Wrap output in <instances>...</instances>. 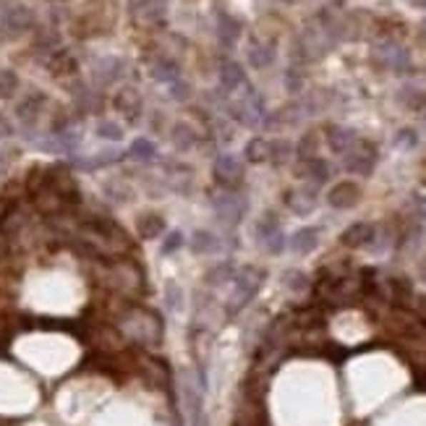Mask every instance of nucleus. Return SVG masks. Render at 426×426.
I'll use <instances>...</instances> for the list:
<instances>
[{
    "instance_id": "nucleus-1",
    "label": "nucleus",
    "mask_w": 426,
    "mask_h": 426,
    "mask_svg": "<svg viewBox=\"0 0 426 426\" xmlns=\"http://www.w3.org/2000/svg\"><path fill=\"white\" fill-rule=\"evenodd\" d=\"M264 280H267V272L262 267L246 264L244 269H238L236 277H233V293H230L228 306H225L228 317H236V314L244 312L246 306L257 298V293L262 290Z\"/></svg>"
},
{
    "instance_id": "nucleus-2",
    "label": "nucleus",
    "mask_w": 426,
    "mask_h": 426,
    "mask_svg": "<svg viewBox=\"0 0 426 426\" xmlns=\"http://www.w3.org/2000/svg\"><path fill=\"white\" fill-rule=\"evenodd\" d=\"M377 160H380V152H377V144L366 142V139H358L356 147L345 152V170L356 175H372L377 168Z\"/></svg>"
},
{
    "instance_id": "nucleus-3",
    "label": "nucleus",
    "mask_w": 426,
    "mask_h": 426,
    "mask_svg": "<svg viewBox=\"0 0 426 426\" xmlns=\"http://www.w3.org/2000/svg\"><path fill=\"white\" fill-rule=\"evenodd\" d=\"M214 214H217V220H222L225 225H238V222L244 220L246 214V199H241L236 191L225 189L222 194L214 197Z\"/></svg>"
},
{
    "instance_id": "nucleus-4",
    "label": "nucleus",
    "mask_w": 426,
    "mask_h": 426,
    "mask_svg": "<svg viewBox=\"0 0 426 426\" xmlns=\"http://www.w3.org/2000/svg\"><path fill=\"white\" fill-rule=\"evenodd\" d=\"M377 225L374 222H366V220H358V222H350L348 228L340 233V244L348 246V249H369V246L377 241Z\"/></svg>"
},
{
    "instance_id": "nucleus-5",
    "label": "nucleus",
    "mask_w": 426,
    "mask_h": 426,
    "mask_svg": "<svg viewBox=\"0 0 426 426\" xmlns=\"http://www.w3.org/2000/svg\"><path fill=\"white\" fill-rule=\"evenodd\" d=\"M361 202V186L356 181H337L327 191V204L332 209H353Z\"/></svg>"
},
{
    "instance_id": "nucleus-6",
    "label": "nucleus",
    "mask_w": 426,
    "mask_h": 426,
    "mask_svg": "<svg viewBox=\"0 0 426 426\" xmlns=\"http://www.w3.org/2000/svg\"><path fill=\"white\" fill-rule=\"evenodd\" d=\"M374 58H377L380 66L395 71V74H405V71L411 69V58H408V53H405L400 45H395V42H382V45L377 47Z\"/></svg>"
},
{
    "instance_id": "nucleus-7",
    "label": "nucleus",
    "mask_w": 426,
    "mask_h": 426,
    "mask_svg": "<svg viewBox=\"0 0 426 426\" xmlns=\"http://www.w3.org/2000/svg\"><path fill=\"white\" fill-rule=\"evenodd\" d=\"M285 207L296 217H309L317 209V191L312 186H301V189L285 191Z\"/></svg>"
},
{
    "instance_id": "nucleus-8",
    "label": "nucleus",
    "mask_w": 426,
    "mask_h": 426,
    "mask_svg": "<svg viewBox=\"0 0 426 426\" xmlns=\"http://www.w3.org/2000/svg\"><path fill=\"white\" fill-rule=\"evenodd\" d=\"M212 173H214V178H217V183H222V186H233V183H238L241 178H244V165H241V160L233 157V154H220L212 165Z\"/></svg>"
},
{
    "instance_id": "nucleus-9",
    "label": "nucleus",
    "mask_w": 426,
    "mask_h": 426,
    "mask_svg": "<svg viewBox=\"0 0 426 426\" xmlns=\"http://www.w3.org/2000/svg\"><path fill=\"white\" fill-rule=\"evenodd\" d=\"M317 246H320V228H314V225H304V228H298L296 233L288 238V249L296 254V257L312 254Z\"/></svg>"
},
{
    "instance_id": "nucleus-10",
    "label": "nucleus",
    "mask_w": 426,
    "mask_h": 426,
    "mask_svg": "<svg viewBox=\"0 0 426 426\" xmlns=\"http://www.w3.org/2000/svg\"><path fill=\"white\" fill-rule=\"evenodd\" d=\"M325 134H327V147L335 154L350 152V149L356 147V142H358L356 131L345 129V126H337V123H330L327 129H325Z\"/></svg>"
},
{
    "instance_id": "nucleus-11",
    "label": "nucleus",
    "mask_w": 426,
    "mask_h": 426,
    "mask_svg": "<svg viewBox=\"0 0 426 426\" xmlns=\"http://www.w3.org/2000/svg\"><path fill=\"white\" fill-rule=\"evenodd\" d=\"M113 105H115V110L126 115L131 123H134L139 115H142V97H139L137 89H121L118 94H115Z\"/></svg>"
},
{
    "instance_id": "nucleus-12",
    "label": "nucleus",
    "mask_w": 426,
    "mask_h": 426,
    "mask_svg": "<svg viewBox=\"0 0 426 426\" xmlns=\"http://www.w3.org/2000/svg\"><path fill=\"white\" fill-rule=\"evenodd\" d=\"M137 230H139V238L154 241V238H160L162 233H165V217L157 212H144L137 220Z\"/></svg>"
},
{
    "instance_id": "nucleus-13",
    "label": "nucleus",
    "mask_w": 426,
    "mask_h": 426,
    "mask_svg": "<svg viewBox=\"0 0 426 426\" xmlns=\"http://www.w3.org/2000/svg\"><path fill=\"white\" fill-rule=\"evenodd\" d=\"M222 249V241L217 233L212 230H197L191 236V252L199 254V257H207V254H217Z\"/></svg>"
},
{
    "instance_id": "nucleus-14",
    "label": "nucleus",
    "mask_w": 426,
    "mask_h": 426,
    "mask_svg": "<svg viewBox=\"0 0 426 426\" xmlns=\"http://www.w3.org/2000/svg\"><path fill=\"white\" fill-rule=\"evenodd\" d=\"M269 152H272V142L264 137H254L249 139V144H246L244 157L246 162H252V165H262V162H269Z\"/></svg>"
},
{
    "instance_id": "nucleus-15",
    "label": "nucleus",
    "mask_w": 426,
    "mask_h": 426,
    "mask_svg": "<svg viewBox=\"0 0 426 426\" xmlns=\"http://www.w3.org/2000/svg\"><path fill=\"white\" fill-rule=\"evenodd\" d=\"M301 175L309 178L314 186H322V183L330 181L332 170H330L327 160H322V157H312V160H304V165H301Z\"/></svg>"
},
{
    "instance_id": "nucleus-16",
    "label": "nucleus",
    "mask_w": 426,
    "mask_h": 426,
    "mask_svg": "<svg viewBox=\"0 0 426 426\" xmlns=\"http://www.w3.org/2000/svg\"><path fill=\"white\" fill-rule=\"evenodd\" d=\"M246 84V76H244V69L238 66V63L228 61L225 66L220 69V86L225 91H236L238 86Z\"/></svg>"
},
{
    "instance_id": "nucleus-17",
    "label": "nucleus",
    "mask_w": 426,
    "mask_h": 426,
    "mask_svg": "<svg viewBox=\"0 0 426 426\" xmlns=\"http://www.w3.org/2000/svg\"><path fill=\"white\" fill-rule=\"evenodd\" d=\"M280 217L274 212H267V214H262L257 220V225H254V238H257L259 244H264L267 238H272L274 233H280Z\"/></svg>"
},
{
    "instance_id": "nucleus-18",
    "label": "nucleus",
    "mask_w": 426,
    "mask_h": 426,
    "mask_svg": "<svg viewBox=\"0 0 426 426\" xmlns=\"http://www.w3.org/2000/svg\"><path fill=\"white\" fill-rule=\"evenodd\" d=\"M249 63L259 71L267 69V66H272L274 63V47L264 45V42H254V45L249 47Z\"/></svg>"
},
{
    "instance_id": "nucleus-19",
    "label": "nucleus",
    "mask_w": 426,
    "mask_h": 426,
    "mask_svg": "<svg viewBox=\"0 0 426 426\" xmlns=\"http://www.w3.org/2000/svg\"><path fill=\"white\" fill-rule=\"evenodd\" d=\"M233 277H236V267H233V262L214 264L212 269L204 274L207 285H212V288H217V285H225V282H233Z\"/></svg>"
},
{
    "instance_id": "nucleus-20",
    "label": "nucleus",
    "mask_w": 426,
    "mask_h": 426,
    "mask_svg": "<svg viewBox=\"0 0 426 426\" xmlns=\"http://www.w3.org/2000/svg\"><path fill=\"white\" fill-rule=\"evenodd\" d=\"M152 76L157 81H165V84H175L178 76H181V71H178V63L170 61V58H160V61L154 63V71Z\"/></svg>"
},
{
    "instance_id": "nucleus-21",
    "label": "nucleus",
    "mask_w": 426,
    "mask_h": 426,
    "mask_svg": "<svg viewBox=\"0 0 426 426\" xmlns=\"http://www.w3.org/2000/svg\"><path fill=\"white\" fill-rule=\"evenodd\" d=\"M238 37H241V24H238L233 16H228L225 11H222L220 14V39L225 42V45H233Z\"/></svg>"
},
{
    "instance_id": "nucleus-22",
    "label": "nucleus",
    "mask_w": 426,
    "mask_h": 426,
    "mask_svg": "<svg viewBox=\"0 0 426 426\" xmlns=\"http://www.w3.org/2000/svg\"><path fill=\"white\" fill-rule=\"evenodd\" d=\"M129 154L134 157V160L149 162V160H154V154H157V147H154V142H149V139H137V142L131 144Z\"/></svg>"
},
{
    "instance_id": "nucleus-23",
    "label": "nucleus",
    "mask_w": 426,
    "mask_h": 426,
    "mask_svg": "<svg viewBox=\"0 0 426 426\" xmlns=\"http://www.w3.org/2000/svg\"><path fill=\"white\" fill-rule=\"evenodd\" d=\"M317 147H320V139H317V134H304V139L298 142L296 147V154L301 157V162L304 160H312V157H317Z\"/></svg>"
},
{
    "instance_id": "nucleus-24",
    "label": "nucleus",
    "mask_w": 426,
    "mask_h": 426,
    "mask_svg": "<svg viewBox=\"0 0 426 426\" xmlns=\"http://www.w3.org/2000/svg\"><path fill=\"white\" fill-rule=\"evenodd\" d=\"M162 298H165V306L170 312H181L183 309V288L175 285V282H168L165 290H162Z\"/></svg>"
},
{
    "instance_id": "nucleus-25",
    "label": "nucleus",
    "mask_w": 426,
    "mask_h": 426,
    "mask_svg": "<svg viewBox=\"0 0 426 426\" xmlns=\"http://www.w3.org/2000/svg\"><path fill=\"white\" fill-rule=\"evenodd\" d=\"M183 244H186V238H183L181 230H170L168 236H165V241L160 244V254L162 257H170V254L181 252Z\"/></svg>"
},
{
    "instance_id": "nucleus-26",
    "label": "nucleus",
    "mask_w": 426,
    "mask_h": 426,
    "mask_svg": "<svg viewBox=\"0 0 426 426\" xmlns=\"http://www.w3.org/2000/svg\"><path fill=\"white\" fill-rule=\"evenodd\" d=\"M282 282H285L288 290H293V293H301V290L309 288V277H306L301 269H288V272L282 274Z\"/></svg>"
},
{
    "instance_id": "nucleus-27",
    "label": "nucleus",
    "mask_w": 426,
    "mask_h": 426,
    "mask_svg": "<svg viewBox=\"0 0 426 426\" xmlns=\"http://www.w3.org/2000/svg\"><path fill=\"white\" fill-rule=\"evenodd\" d=\"M290 154H293V147H290L285 139H274V142H272V152H269V162H277V165H282V162L290 160Z\"/></svg>"
},
{
    "instance_id": "nucleus-28",
    "label": "nucleus",
    "mask_w": 426,
    "mask_h": 426,
    "mask_svg": "<svg viewBox=\"0 0 426 426\" xmlns=\"http://www.w3.org/2000/svg\"><path fill=\"white\" fill-rule=\"evenodd\" d=\"M173 142H175V147L189 149V147L197 144V134H194V131H191L186 123H181V126H175V131H173Z\"/></svg>"
},
{
    "instance_id": "nucleus-29",
    "label": "nucleus",
    "mask_w": 426,
    "mask_h": 426,
    "mask_svg": "<svg viewBox=\"0 0 426 426\" xmlns=\"http://www.w3.org/2000/svg\"><path fill=\"white\" fill-rule=\"evenodd\" d=\"M97 137L107 139V142H118V139H123V129L115 121H99L97 123Z\"/></svg>"
},
{
    "instance_id": "nucleus-30",
    "label": "nucleus",
    "mask_w": 426,
    "mask_h": 426,
    "mask_svg": "<svg viewBox=\"0 0 426 426\" xmlns=\"http://www.w3.org/2000/svg\"><path fill=\"white\" fill-rule=\"evenodd\" d=\"M264 249H267V254H272V257H280L285 249H288V238H285V233H274L272 238H267L264 241Z\"/></svg>"
},
{
    "instance_id": "nucleus-31",
    "label": "nucleus",
    "mask_w": 426,
    "mask_h": 426,
    "mask_svg": "<svg viewBox=\"0 0 426 426\" xmlns=\"http://www.w3.org/2000/svg\"><path fill=\"white\" fill-rule=\"evenodd\" d=\"M416 144H419V134L413 129H400L395 134V147H400V149H413Z\"/></svg>"
},
{
    "instance_id": "nucleus-32",
    "label": "nucleus",
    "mask_w": 426,
    "mask_h": 426,
    "mask_svg": "<svg viewBox=\"0 0 426 426\" xmlns=\"http://www.w3.org/2000/svg\"><path fill=\"white\" fill-rule=\"evenodd\" d=\"M19 86V79L11 71H0V97H11Z\"/></svg>"
},
{
    "instance_id": "nucleus-33",
    "label": "nucleus",
    "mask_w": 426,
    "mask_h": 426,
    "mask_svg": "<svg viewBox=\"0 0 426 426\" xmlns=\"http://www.w3.org/2000/svg\"><path fill=\"white\" fill-rule=\"evenodd\" d=\"M285 86H288V91H301V86H304L301 74H298V71H290L288 79H285Z\"/></svg>"
},
{
    "instance_id": "nucleus-34",
    "label": "nucleus",
    "mask_w": 426,
    "mask_h": 426,
    "mask_svg": "<svg viewBox=\"0 0 426 426\" xmlns=\"http://www.w3.org/2000/svg\"><path fill=\"white\" fill-rule=\"evenodd\" d=\"M8 134H11V126H8V123L0 118V137H8Z\"/></svg>"
},
{
    "instance_id": "nucleus-35",
    "label": "nucleus",
    "mask_w": 426,
    "mask_h": 426,
    "mask_svg": "<svg viewBox=\"0 0 426 426\" xmlns=\"http://www.w3.org/2000/svg\"><path fill=\"white\" fill-rule=\"evenodd\" d=\"M419 274H421V280L426 282V259L421 262V267H419Z\"/></svg>"
},
{
    "instance_id": "nucleus-36",
    "label": "nucleus",
    "mask_w": 426,
    "mask_h": 426,
    "mask_svg": "<svg viewBox=\"0 0 426 426\" xmlns=\"http://www.w3.org/2000/svg\"><path fill=\"white\" fill-rule=\"evenodd\" d=\"M277 3H296V0H277Z\"/></svg>"
},
{
    "instance_id": "nucleus-37",
    "label": "nucleus",
    "mask_w": 426,
    "mask_h": 426,
    "mask_svg": "<svg viewBox=\"0 0 426 426\" xmlns=\"http://www.w3.org/2000/svg\"><path fill=\"white\" fill-rule=\"evenodd\" d=\"M424 29H426V21H424Z\"/></svg>"
}]
</instances>
